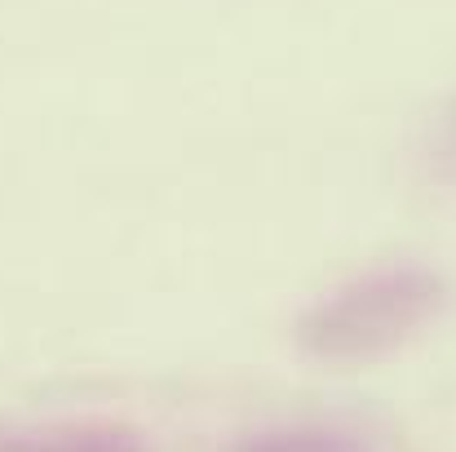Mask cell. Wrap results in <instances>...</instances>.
<instances>
[{
    "label": "cell",
    "instance_id": "4",
    "mask_svg": "<svg viewBox=\"0 0 456 452\" xmlns=\"http://www.w3.org/2000/svg\"><path fill=\"white\" fill-rule=\"evenodd\" d=\"M426 164L439 182L456 186V98L444 107V116L435 120L430 129V143H426Z\"/></svg>",
    "mask_w": 456,
    "mask_h": 452
},
{
    "label": "cell",
    "instance_id": "1",
    "mask_svg": "<svg viewBox=\"0 0 456 452\" xmlns=\"http://www.w3.org/2000/svg\"><path fill=\"white\" fill-rule=\"evenodd\" d=\"M448 301L444 275L426 267H377L323 293L293 337L319 364H368L408 346Z\"/></svg>",
    "mask_w": 456,
    "mask_h": 452
},
{
    "label": "cell",
    "instance_id": "2",
    "mask_svg": "<svg viewBox=\"0 0 456 452\" xmlns=\"http://www.w3.org/2000/svg\"><path fill=\"white\" fill-rule=\"evenodd\" d=\"M0 452H147V444L116 422H53L0 431Z\"/></svg>",
    "mask_w": 456,
    "mask_h": 452
},
{
    "label": "cell",
    "instance_id": "3",
    "mask_svg": "<svg viewBox=\"0 0 456 452\" xmlns=\"http://www.w3.org/2000/svg\"><path fill=\"white\" fill-rule=\"evenodd\" d=\"M231 452H372L359 431L328 426V422H280L240 435Z\"/></svg>",
    "mask_w": 456,
    "mask_h": 452
}]
</instances>
